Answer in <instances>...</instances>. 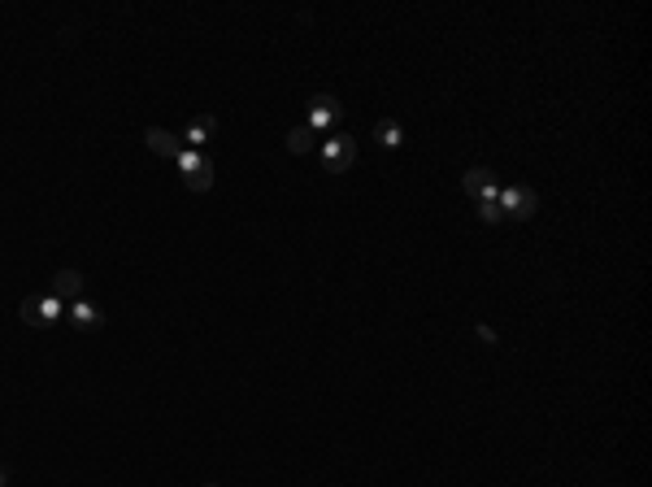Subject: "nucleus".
I'll return each mask as SVG.
<instances>
[{"mask_svg": "<svg viewBox=\"0 0 652 487\" xmlns=\"http://www.w3.org/2000/svg\"><path fill=\"white\" fill-rule=\"evenodd\" d=\"M352 161H357V140L352 135L335 131L331 140H322V170L326 174H343Z\"/></svg>", "mask_w": 652, "mask_h": 487, "instance_id": "5", "label": "nucleus"}, {"mask_svg": "<svg viewBox=\"0 0 652 487\" xmlns=\"http://www.w3.org/2000/svg\"><path fill=\"white\" fill-rule=\"evenodd\" d=\"M343 122V105L335 100V96H326V91H317V96H309V126L313 135H335Z\"/></svg>", "mask_w": 652, "mask_h": 487, "instance_id": "3", "label": "nucleus"}, {"mask_svg": "<svg viewBox=\"0 0 652 487\" xmlns=\"http://www.w3.org/2000/svg\"><path fill=\"white\" fill-rule=\"evenodd\" d=\"M213 135H218V117L204 114V117H196V122H187V131H183L178 140H183V148H204Z\"/></svg>", "mask_w": 652, "mask_h": 487, "instance_id": "9", "label": "nucleus"}, {"mask_svg": "<svg viewBox=\"0 0 652 487\" xmlns=\"http://www.w3.org/2000/svg\"><path fill=\"white\" fill-rule=\"evenodd\" d=\"M287 148H291V152H309V148H313V131H309V126H296V131L287 135Z\"/></svg>", "mask_w": 652, "mask_h": 487, "instance_id": "12", "label": "nucleus"}, {"mask_svg": "<svg viewBox=\"0 0 652 487\" xmlns=\"http://www.w3.org/2000/svg\"><path fill=\"white\" fill-rule=\"evenodd\" d=\"M204 487H218V483H204Z\"/></svg>", "mask_w": 652, "mask_h": 487, "instance_id": "15", "label": "nucleus"}, {"mask_svg": "<svg viewBox=\"0 0 652 487\" xmlns=\"http://www.w3.org/2000/svg\"><path fill=\"white\" fill-rule=\"evenodd\" d=\"M174 166H178L183 183H187L192 192H209V187H213V161H209L200 148H183V152L174 157Z\"/></svg>", "mask_w": 652, "mask_h": 487, "instance_id": "2", "label": "nucleus"}, {"mask_svg": "<svg viewBox=\"0 0 652 487\" xmlns=\"http://www.w3.org/2000/svg\"><path fill=\"white\" fill-rule=\"evenodd\" d=\"M0 487H4V470H0Z\"/></svg>", "mask_w": 652, "mask_h": 487, "instance_id": "14", "label": "nucleus"}, {"mask_svg": "<svg viewBox=\"0 0 652 487\" xmlns=\"http://www.w3.org/2000/svg\"><path fill=\"white\" fill-rule=\"evenodd\" d=\"M496 204H500V213L513 218V222H531V218L539 213L535 187H526V183H505L500 196H496Z\"/></svg>", "mask_w": 652, "mask_h": 487, "instance_id": "1", "label": "nucleus"}, {"mask_svg": "<svg viewBox=\"0 0 652 487\" xmlns=\"http://www.w3.org/2000/svg\"><path fill=\"white\" fill-rule=\"evenodd\" d=\"M65 314H70V326H74V331H96V326L105 322V314H100L91 300H83V296H79V300H70V305H65Z\"/></svg>", "mask_w": 652, "mask_h": 487, "instance_id": "8", "label": "nucleus"}, {"mask_svg": "<svg viewBox=\"0 0 652 487\" xmlns=\"http://www.w3.org/2000/svg\"><path fill=\"white\" fill-rule=\"evenodd\" d=\"M143 143H148L157 157H170V161L183 152V143L174 140V131H166V126H148V131H143Z\"/></svg>", "mask_w": 652, "mask_h": 487, "instance_id": "10", "label": "nucleus"}, {"mask_svg": "<svg viewBox=\"0 0 652 487\" xmlns=\"http://www.w3.org/2000/svg\"><path fill=\"white\" fill-rule=\"evenodd\" d=\"M505 213H500V204L496 201H479V222H487V227H496Z\"/></svg>", "mask_w": 652, "mask_h": 487, "instance_id": "13", "label": "nucleus"}, {"mask_svg": "<svg viewBox=\"0 0 652 487\" xmlns=\"http://www.w3.org/2000/svg\"><path fill=\"white\" fill-rule=\"evenodd\" d=\"M374 140H378V148H400L404 143V126L396 117H378L374 122Z\"/></svg>", "mask_w": 652, "mask_h": 487, "instance_id": "11", "label": "nucleus"}, {"mask_svg": "<svg viewBox=\"0 0 652 487\" xmlns=\"http://www.w3.org/2000/svg\"><path fill=\"white\" fill-rule=\"evenodd\" d=\"M465 192H470L474 201H496V196H500V187H496V174L487 170V166H474V170H465Z\"/></svg>", "mask_w": 652, "mask_h": 487, "instance_id": "7", "label": "nucleus"}, {"mask_svg": "<svg viewBox=\"0 0 652 487\" xmlns=\"http://www.w3.org/2000/svg\"><path fill=\"white\" fill-rule=\"evenodd\" d=\"M18 314L27 326H39V331H48V326H57L61 317H65V305H61L57 296H27L22 305H18Z\"/></svg>", "mask_w": 652, "mask_h": 487, "instance_id": "4", "label": "nucleus"}, {"mask_svg": "<svg viewBox=\"0 0 652 487\" xmlns=\"http://www.w3.org/2000/svg\"><path fill=\"white\" fill-rule=\"evenodd\" d=\"M48 296H57L61 305L79 300V296H83V274H79V270H57V274L48 279Z\"/></svg>", "mask_w": 652, "mask_h": 487, "instance_id": "6", "label": "nucleus"}]
</instances>
